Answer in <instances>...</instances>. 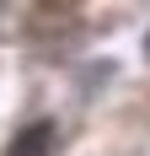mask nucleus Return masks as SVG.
Masks as SVG:
<instances>
[{
  "instance_id": "f257e3e1",
  "label": "nucleus",
  "mask_w": 150,
  "mask_h": 156,
  "mask_svg": "<svg viewBox=\"0 0 150 156\" xmlns=\"http://www.w3.org/2000/svg\"><path fill=\"white\" fill-rule=\"evenodd\" d=\"M48 145H54V124H32V129L16 135L11 156H48Z\"/></svg>"
},
{
  "instance_id": "f03ea898",
  "label": "nucleus",
  "mask_w": 150,
  "mask_h": 156,
  "mask_svg": "<svg viewBox=\"0 0 150 156\" xmlns=\"http://www.w3.org/2000/svg\"><path fill=\"white\" fill-rule=\"evenodd\" d=\"M145 54H150V32H145Z\"/></svg>"
}]
</instances>
